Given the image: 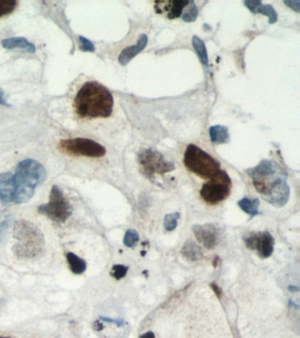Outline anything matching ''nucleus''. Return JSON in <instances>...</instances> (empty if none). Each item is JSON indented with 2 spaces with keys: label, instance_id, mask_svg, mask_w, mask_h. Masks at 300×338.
<instances>
[{
  "label": "nucleus",
  "instance_id": "nucleus-1",
  "mask_svg": "<svg viewBox=\"0 0 300 338\" xmlns=\"http://www.w3.org/2000/svg\"><path fill=\"white\" fill-rule=\"evenodd\" d=\"M247 173L253 180L255 190L268 203L277 207L287 203L290 188L285 181L286 174L274 162L263 161Z\"/></svg>",
  "mask_w": 300,
  "mask_h": 338
},
{
  "label": "nucleus",
  "instance_id": "nucleus-2",
  "mask_svg": "<svg viewBox=\"0 0 300 338\" xmlns=\"http://www.w3.org/2000/svg\"><path fill=\"white\" fill-rule=\"evenodd\" d=\"M75 111L82 118H107L112 114L114 98L109 90L96 81L81 86L74 101Z\"/></svg>",
  "mask_w": 300,
  "mask_h": 338
},
{
  "label": "nucleus",
  "instance_id": "nucleus-3",
  "mask_svg": "<svg viewBox=\"0 0 300 338\" xmlns=\"http://www.w3.org/2000/svg\"><path fill=\"white\" fill-rule=\"evenodd\" d=\"M15 183V197L13 203H27L33 197L36 188L46 179V170L38 161L24 160L21 161L13 174Z\"/></svg>",
  "mask_w": 300,
  "mask_h": 338
},
{
  "label": "nucleus",
  "instance_id": "nucleus-4",
  "mask_svg": "<svg viewBox=\"0 0 300 338\" xmlns=\"http://www.w3.org/2000/svg\"><path fill=\"white\" fill-rule=\"evenodd\" d=\"M13 238L16 240L13 252L21 259L38 258L44 249V236L42 231L27 220H17L13 225Z\"/></svg>",
  "mask_w": 300,
  "mask_h": 338
},
{
  "label": "nucleus",
  "instance_id": "nucleus-5",
  "mask_svg": "<svg viewBox=\"0 0 300 338\" xmlns=\"http://www.w3.org/2000/svg\"><path fill=\"white\" fill-rule=\"evenodd\" d=\"M184 165L191 173L203 179H212L221 171L219 162L194 144L188 145L184 153Z\"/></svg>",
  "mask_w": 300,
  "mask_h": 338
},
{
  "label": "nucleus",
  "instance_id": "nucleus-6",
  "mask_svg": "<svg viewBox=\"0 0 300 338\" xmlns=\"http://www.w3.org/2000/svg\"><path fill=\"white\" fill-rule=\"evenodd\" d=\"M37 210L40 214L56 223H64L72 213V205L65 198L62 190L55 185L51 189L49 203L40 205Z\"/></svg>",
  "mask_w": 300,
  "mask_h": 338
},
{
  "label": "nucleus",
  "instance_id": "nucleus-7",
  "mask_svg": "<svg viewBox=\"0 0 300 338\" xmlns=\"http://www.w3.org/2000/svg\"><path fill=\"white\" fill-rule=\"evenodd\" d=\"M231 186L232 182L228 174L221 170L203 184L200 190V196L206 203L217 204L228 197L231 194Z\"/></svg>",
  "mask_w": 300,
  "mask_h": 338
},
{
  "label": "nucleus",
  "instance_id": "nucleus-8",
  "mask_svg": "<svg viewBox=\"0 0 300 338\" xmlns=\"http://www.w3.org/2000/svg\"><path fill=\"white\" fill-rule=\"evenodd\" d=\"M58 148L62 152L74 156L101 158L106 154V149L103 145L88 139L61 140Z\"/></svg>",
  "mask_w": 300,
  "mask_h": 338
},
{
  "label": "nucleus",
  "instance_id": "nucleus-9",
  "mask_svg": "<svg viewBox=\"0 0 300 338\" xmlns=\"http://www.w3.org/2000/svg\"><path fill=\"white\" fill-rule=\"evenodd\" d=\"M247 249L257 251L258 255L262 259L271 256L274 252L275 241L269 232H250L243 237Z\"/></svg>",
  "mask_w": 300,
  "mask_h": 338
},
{
  "label": "nucleus",
  "instance_id": "nucleus-10",
  "mask_svg": "<svg viewBox=\"0 0 300 338\" xmlns=\"http://www.w3.org/2000/svg\"><path fill=\"white\" fill-rule=\"evenodd\" d=\"M140 164L144 173L149 176H153L155 173H167L174 169V166L165 161L160 153L147 150L139 157Z\"/></svg>",
  "mask_w": 300,
  "mask_h": 338
},
{
  "label": "nucleus",
  "instance_id": "nucleus-11",
  "mask_svg": "<svg viewBox=\"0 0 300 338\" xmlns=\"http://www.w3.org/2000/svg\"><path fill=\"white\" fill-rule=\"evenodd\" d=\"M196 240L208 250L218 245L221 239V230L213 224L194 225L192 227Z\"/></svg>",
  "mask_w": 300,
  "mask_h": 338
},
{
  "label": "nucleus",
  "instance_id": "nucleus-12",
  "mask_svg": "<svg viewBox=\"0 0 300 338\" xmlns=\"http://www.w3.org/2000/svg\"><path fill=\"white\" fill-rule=\"evenodd\" d=\"M14 197H15V183H14L13 173H1L0 174V202L3 204L13 203Z\"/></svg>",
  "mask_w": 300,
  "mask_h": 338
},
{
  "label": "nucleus",
  "instance_id": "nucleus-13",
  "mask_svg": "<svg viewBox=\"0 0 300 338\" xmlns=\"http://www.w3.org/2000/svg\"><path fill=\"white\" fill-rule=\"evenodd\" d=\"M190 1H168V2H156L158 4L155 6L157 12L159 13H166V17L168 19H176L181 17L183 13V10L185 9Z\"/></svg>",
  "mask_w": 300,
  "mask_h": 338
},
{
  "label": "nucleus",
  "instance_id": "nucleus-14",
  "mask_svg": "<svg viewBox=\"0 0 300 338\" xmlns=\"http://www.w3.org/2000/svg\"><path fill=\"white\" fill-rule=\"evenodd\" d=\"M148 37L145 34H141L136 44L133 46L128 47L124 49L119 56V63L123 65L127 64L131 59H133L136 56L144 50L147 45Z\"/></svg>",
  "mask_w": 300,
  "mask_h": 338
},
{
  "label": "nucleus",
  "instance_id": "nucleus-15",
  "mask_svg": "<svg viewBox=\"0 0 300 338\" xmlns=\"http://www.w3.org/2000/svg\"><path fill=\"white\" fill-rule=\"evenodd\" d=\"M244 4L252 13H262L270 18L271 23H275L277 21V13L272 5L262 4V1H245Z\"/></svg>",
  "mask_w": 300,
  "mask_h": 338
},
{
  "label": "nucleus",
  "instance_id": "nucleus-16",
  "mask_svg": "<svg viewBox=\"0 0 300 338\" xmlns=\"http://www.w3.org/2000/svg\"><path fill=\"white\" fill-rule=\"evenodd\" d=\"M1 43H2V46L6 50L22 49V50H25L29 53H34L36 51L34 44L28 42L24 37H13V38L4 39Z\"/></svg>",
  "mask_w": 300,
  "mask_h": 338
},
{
  "label": "nucleus",
  "instance_id": "nucleus-17",
  "mask_svg": "<svg viewBox=\"0 0 300 338\" xmlns=\"http://www.w3.org/2000/svg\"><path fill=\"white\" fill-rule=\"evenodd\" d=\"M181 253L187 260H190L191 262L198 261L203 257V251L201 248L191 241L185 242V244L182 247Z\"/></svg>",
  "mask_w": 300,
  "mask_h": 338
},
{
  "label": "nucleus",
  "instance_id": "nucleus-18",
  "mask_svg": "<svg viewBox=\"0 0 300 338\" xmlns=\"http://www.w3.org/2000/svg\"><path fill=\"white\" fill-rule=\"evenodd\" d=\"M210 138L212 143L224 144L229 140L228 129L221 125H215L210 128Z\"/></svg>",
  "mask_w": 300,
  "mask_h": 338
},
{
  "label": "nucleus",
  "instance_id": "nucleus-19",
  "mask_svg": "<svg viewBox=\"0 0 300 338\" xmlns=\"http://www.w3.org/2000/svg\"><path fill=\"white\" fill-rule=\"evenodd\" d=\"M66 259L70 266V270L73 274H83L86 271V262L85 260L78 256L75 254L68 253L66 254Z\"/></svg>",
  "mask_w": 300,
  "mask_h": 338
},
{
  "label": "nucleus",
  "instance_id": "nucleus-20",
  "mask_svg": "<svg viewBox=\"0 0 300 338\" xmlns=\"http://www.w3.org/2000/svg\"><path fill=\"white\" fill-rule=\"evenodd\" d=\"M238 204L241 210L251 216V218H254V216L258 215L260 213L259 212L260 201L258 198L252 199L244 197L238 202Z\"/></svg>",
  "mask_w": 300,
  "mask_h": 338
},
{
  "label": "nucleus",
  "instance_id": "nucleus-21",
  "mask_svg": "<svg viewBox=\"0 0 300 338\" xmlns=\"http://www.w3.org/2000/svg\"><path fill=\"white\" fill-rule=\"evenodd\" d=\"M192 42H193L194 51L198 56L199 59L202 62L203 65L208 66L209 65V59H208L207 50H206L204 42L201 39L198 38L197 36H194Z\"/></svg>",
  "mask_w": 300,
  "mask_h": 338
},
{
  "label": "nucleus",
  "instance_id": "nucleus-22",
  "mask_svg": "<svg viewBox=\"0 0 300 338\" xmlns=\"http://www.w3.org/2000/svg\"><path fill=\"white\" fill-rule=\"evenodd\" d=\"M197 14H198V10H197L196 5L194 4V2L190 1V3L183 10L182 20L187 21V22H192V21H195V19L197 18Z\"/></svg>",
  "mask_w": 300,
  "mask_h": 338
},
{
  "label": "nucleus",
  "instance_id": "nucleus-23",
  "mask_svg": "<svg viewBox=\"0 0 300 338\" xmlns=\"http://www.w3.org/2000/svg\"><path fill=\"white\" fill-rule=\"evenodd\" d=\"M18 5L15 0H0V18L13 13Z\"/></svg>",
  "mask_w": 300,
  "mask_h": 338
},
{
  "label": "nucleus",
  "instance_id": "nucleus-24",
  "mask_svg": "<svg viewBox=\"0 0 300 338\" xmlns=\"http://www.w3.org/2000/svg\"><path fill=\"white\" fill-rule=\"evenodd\" d=\"M181 217L179 212L170 213L165 216L164 218V227L167 232H172L177 227L178 221Z\"/></svg>",
  "mask_w": 300,
  "mask_h": 338
},
{
  "label": "nucleus",
  "instance_id": "nucleus-25",
  "mask_svg": "<svg viewBox=\"0 0 300 338\" xmlns=\"http://www.w3.org/2000/svg\"><path fill=\"white\" fill-rule=\"evenodd\" d=\"M139 241V233L134 229H130L125 232L123 238V244L128 248H133Z\"/></svg>",
  "mask_w": 300,
  "mask_h": 338
},
{
  "label": "nucleus",
  "instance_id": "nucleus-26",
  "mask_svg": "<svg viewBox=\"0 0 300 338\" xmlns=\"http://www.w3.org/2000/svg\"><path fill=\"white\" fill-rule=\"evenodd\" d=\"M129 268L127 266H124L122 264H117L114 265L111 271V275L114 277L116 280H120V279H123L126 274H127Z\"/></svg>",
  "mask_w": 300,
  "mask_h": 338
},
{
  "label": "nucleus",
  "instance_id": "nucleus-27",
  "mask_svg": "<svg viewBox=\"0 0 300 338\" xmlns=\"http://www.w3.org/2000/svg\"><path fill=\"white\" fill-rule=\"evenodd\" d=\"M80 42H81V50L85 52H94L95 48L94 45L91 41H89L88 39L85 38L83 36H80Z\"/></svg>",
  "mask_w": 300,
  "mask_h": 338
},
{
  "label": "nucleus",
  "instance_id": "nucleus-28",
  "mask_svg": "<svg viewBox=\"0 0 300 338\" xmlns=\"http://www.w3.org/2000/svg\"><path fill=\"white\" fill-rule=\"evenodd\" d=\"M11 219H9L7 216H0V235H2V233L8 228Z\"/></svg>",
  "mask_w": 300,
  "mask_h": 338
},
{
  "label": "nucleus",
  "instance_id": "nucleus-29",
  "mask_svg": "<svg viewBox=\"0 0 300 338\" xmlns=\"http://www.w3.org/2000/svg\"><path fill=\"white\" fill-rule=\"evenodd\" d=\"M100 320L104 321V322L113 323L114 325L118 326V327L124 325V321H123V320H114V319H111V318H109V317L104 316L100 317Z\"/></svg>",
  "mask_w": 300,
  "mask_h": 338
},
{
  "label": "nucleus",
  "instance_id": "nucleus-30",
  "mask_svg": "<svg viewBox=\"0 0 300 338\" xmlns=\"http://www.w3.org/2000/svg\"><path fill=\"white\" fill-rule=\"evenodd\" d=\"M284 4H287L292 9H294L297 12L300 11V1H285Z\"/></svg>",
  "mask_w": 300,
  "mask_h": 338
},
{
  "label": "nucleus",
  "instance_id": "nucleus-31",
  "mask_svg": "<svg viewBox=\"0 0 300 338\" xmlns=\"http://www.w3.org/2000/svg\"><path fill=\"white\" fill-rule=\"evenodd\" d=\"M0 105L4 106V107H9L10 106L5 101L4 92L1 89H0Z\"/></svg>",
  "mask_w": 300,
  "mask_h": 338
},
{
  "label": "nucleus",
  "instance_id": "nucleus-32",
  "mask_svg": "<svg viewBox=\"0 0 300 338\" xmlns=\"http://www.w3.org/2000/svg\"><path fill=\"white\" fill-rule=\"evenodd\" d=\"M211 286H212V289H213V291L216 292V294L218 295V297H220V296H221V293H222V292H221V289H219L218 286L217 284H215V283H212V284H211Z\"/></svg>",
  "mask_w": 300,
  "mask_h": 338
},
{
  "label": "nucleus",
  "instance_id": "nucleus-33",
  "mask_svg": "<svg viewBox=\"0 0 300 338\" xmlns=\"http://www.w3.org/2000/svg\"><path fill=\"white\" fill-rule=\"evenodd\" d=\"M139 338H155V335L152 331H148L144 334L141 335Z\"/></svg>",
  "mask_w": 300,
  "mask_h": 338
},
{
  "label": "nucleus",
  "instance_id": "nucleus-34",
  "mask_svg": "<svg viewBox=\"0 0 300 338\" xmlns=\"http://www.w3.org/2000/svg\"><path fill=\"white\" fill-rule=\"evenodd\" d=\"M93 328L95 330H98V331H101V330H103V325H102V323H101V322L95 321L94 324H93Z\"/></svg>",
  "mask_w": 300,
  "mask_h": 338
},
{
  "label": "nucleus",
  "instance_id": "nucleus-35",
  "mask_svg": "<svg viewBox=\"0 0 300 338\" xmlns=\"http://www.w3.org/2000/svg\"><path fill=\"white\" fill-rule=\"evenodd\" d=\"M0 338H7V337H1V336H0Z\"/></svg>",
  "mask_w": 300,
  "mask_h": 338
}]
</instances>
